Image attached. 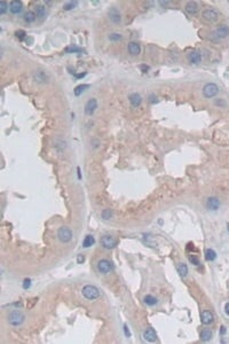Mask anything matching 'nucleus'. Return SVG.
Returning <instances> with one entry per match:
<instances>
[{
  "label": "nucleus",
  "mask_w": 229,
  "mask_h": 344,
  "mask_svg": "<svg viewBox=\"0 0 229 344\" xmlns=\"http://www.w3.org/2000/svg\"><path fill=\"white\" fill-rule=\"evenodd\" d=\"M25 320V315L21 312V311H13L8 315V322L14 327H19L24 322Z\"/></svg>",
  "instance_id": "nucleus-1"
},
{
  "label": "nucleus",
  "mask_w": 229,
  "mask_h": 344,
  "mask_svg": "<svg viewBox=\"0 0 229 344\" xmlns=\"http://www.w3.org/2000/svg\"><path fill=\"white\" fill-rule=\"evenodd\" d=\"M83 295L86 297L87 299L90 301H93V299H96L100 296V290L95 286H92V284H87L83 288Z\"/></svg>",
  "instance_id": "nucleus-2"
},
{
  "label": "nucleus",
  "mask_w": 229,
  "mask_h": 344,
  "mask_svg": "<svg viewBox=\"0 0 229 344\" xmlns=\"http://www.w3.org/2000/svg\"><path fill=\"white\" fill-rule=\"evenodd\" d=\"M219 93V87L217 84L214 83H207L203 87V95L207 99H212Z\"/></svg>",
  "instance_id": "nucleus-3"
},
{
  "label": "nucleus",
  "mask_w": 229,
  "mask_h": 344,
  "mask_svg": "<svg viewBox=\"0 0 229 344\" xmlns=\"http://www.w3.org/2000/svg\"><path fill=\"white\" fill-rule=\"evenodd\" d=\"M57 238L60 240L62 243H68V242L71 241L72 239V232L70 228L65 226H62L57 232Z\"/></svg>",
  "instance_id": "nucleus-4"
},
{
  "label": "nucleus",
  "mask_w": 229,
  "mask_h": 344,
  "mask_svg": "<svg viewBox=\"0 0 229 344\" xmlns=\"http://www.w3.org/2000/svg\"><path fill=\"white\" fill-rule=\"evenodd\" d=\"M202 17L209 22H215L219 19V13L213 8H206L202 11Z\"/></svg>",
  "instance_id": "nucleus-5"
},
{
  "label": "nucleus",
  "mask_w": 229,
  "mask_h": 344,
  "mask_svg": "<svg viewBox=\"0 0 229 344\" xmlns=\"http://www.w3.org/2000/svg\"><path fill=\"white\" fill-rule=\"evenodd\" d=\"M98 270L99 272L103 273V274H108V273H110L113 270V265L108 259H101L98 263Z\"/></svg>",
  "instance_id": "nucleus-6"
},
{
  "label": "nucleus",
  "mask_w": 229,
  "mask_h": 344,
  "mask_svg": "<svg viewBox=\"0 0 229 344\" xmlns=\"http://www.w3.org/2000/svg\"><path fill=\"white\" fill-rule=\"evenodd\" d=\"M108 17H109L110 22H112L113 24H120L121 22V14L118 8L111 7L108 11Z\"/></svg>",
  "instance_id": "nucleus-7"
},
{
  "label": "nucleus",
  "mask_w": 229,
  "mask_h": 344,
  "mask_svg": "<svg viewBox=\"0 0 229 344\" xmlns=\"http://www.w3.org/2000/svg\"><path fill=\"white\" fill-rule=\"evenodd\" d=\"M101 243L105 249H113L117 246V240L111 235H104L101 239Z\"/></svg>",
  "instance_id": "nucleus-8"
},
{
  "label": "nucleus",
  "mask_w": 229,
  "mask_h": 344,
  "mask_svg": "<svg viewBox=\"0 0 229 344\" xmlns=\"http://www.w3.org/2000/svg\"><path fill=\"white\" fill-rule=\"evenodd\" d=\"M221 207V202L219 200L218 197H209L206 201V208L210 210V211H217L219 210V208Z\"/></svg>",
  "instance_id": "nucleus-9"
},
{
  "label": "nucleus",
  "mask_w": 229,
  "mask_h": 344,
  "mask_svg": "<svg viewBox=\"0 0 229 344\" xmlns=\"http://www.w3.org/2000/svg\"><path fill=\"white\" fill-rule=\"evenodd\" d=\"M98 109V101L96 99H90L85 105V114L87 116H92L95 110Z\"/></svg>",
  "instance_id": "nucleus-10"
},
{
  "label": "nucleus",
  "mask_w": 229,
  "mask_h": 344,
  "mask_svg": "<svg viewBox=\"0 0 229 344\" xmlns=\"http://www.w3.org/2000/svg\"><path fill=\"white\" fill-rule=\"evenodd\" d=\"M215 37L219 38V39H225L229 36V27L226 25V24H222L220 27L217 28V30L214 32Z\"/></svg>",
  "instance_id": "nucleus-11"
},
{
  "label": "nucleus",
  "mask_w": 229,
  "mask_h": 344,
  "mask_svg": "<svg viewBox=\"0 0 229 344\" xmlns=\"http://www.w3.org/2000/svg\"><path fill=\"white\" fill-rule=\"evenodd\" d=\"M187 59L190 63H192V65H198L199 62L202 61V55H200V53H199L198 51H192V52L188 53Z\"/></svg>",
  "instance_id": "nucleus-12"
},
{
  "label": "nucleus",
  "mask_w": 229,
  "mask_h": 344,
  "mask_svg": "<svg viewBox=\"0 0 229 344\" xmlns=\"http://www.w3.org/2000/svg\"><path fill=\"white\" fill-rule=\"evenodd\" d=\"M143 338L148 342H155L157 341V334L155 332L154 328H147L144 332H143Z\"/></svg>",
  "instance_id": "nucleus-13"
},
{
  "label": "nucleus",
  "mask_w": 229,
  "mask_h": 344,
  "mask_svg": "<svg viewBox=\"0 0 229 344\" xmlns=\"http://www.w3.org/2000/svg\"><path fill=\"white\" fill-rule=\"evenodd\" d=\"M23 9V5L21 1L19 0H13L11 4H9V11L13 13V14H20Z\"/></svg>",
  "instance_id": "nucleus-14"
},
{
  "label": "nucleus",
  "mask_w": 229,
  "mask_h": 344,
  "mask_svg": "<svg viewBox=\"0 0 229 344\" xmlns=\"http://www.w3.org/2000/svg\"><path fill=\"white\" fill-rule=\"evenodd\" d=\"M200 320H202V324H204V325H210L213 322L214 317L210 311H203L200 314Z\"/></svg>",
  "instance_id": "nucleus-15"
},
{
  "label": "nucleus",
  "mask_w": 229,
  "mask_h": 344,
  "mask_svg": "<svg viewBox=\"0 0 229 344\" xmlns=\"http://www.w3.org/2000/svg\"><path fill=\"white\" fill-rule=\"evenodd\" d=\"M128 99H130V102H131L132 107H134V108H138L142 103V98H141V95L139 93H132Z\"/></svg>",
  "instance_id": "nucleus-16"
},
{
  "label": "nucleus",
  "mask_w": 229,
  "mask_h": 344,
  "mask_svg": "<svg viewBox=\"0 0 229 344\" xmlns=\"http://www.w3.org/2000/svg\"><path fill=\"white\" fill-rule=\"evenodd\" d=\"M127 49L130 54H132V55H139L141 53V46H140V44H138L135 42H130L127 46Z\"/></svg>",
  "instance_id": "nucleus-17"
},
{
  "label": "nucleus",
  "mask_w": 229,
  "mask_h": 344,
  "mask_svg": "<svg viewBox=\"0 0 229 344\" xmlns=\"http://www.w3.org/2000/svg\"><path fill=\"white\" fill-rule=\"evenodd\" d=\"M199 7H198V4L196 2V1H189V2H187V5H186V11H187L188 14H190V15H195L196 13L198 11Z\"/></svg>",
  "instance_id": "nucleus-18"
},
{
  "label": "nucleus",
  "mask_w": 229,
  "mask_h": 344,
  "mask_svg": "<svg viewBox=\"0 0 229 344\" xmlns=\"http://www.w3.org/2000/svg\"><path fill=\"white\" fill-rule=\"evenodd\" d=\"M177 271L182 278H186L188 275V266L184 263H179L177 265Z\"/></svg>",
  "instance_id": "nucleus-19"
},
{
  "label": "nucleus",
  "mask_w": 229,
  "mask_h": 344,
  "mask_svg": "<svg viewBox=\"0 0 229 344\" xmlns=\"http://www.w3.org/2000/svg\"><path fill=\"white\" fill-rule=\"evenodd\" d=\"M143 302H144V304H147V305H149V306H154V305H156L157 304V298L156 297H154V296L151 295H147L144 298H143Z\"/></svg>",
  "instance_id": "nucleus-20"
},
{
  "label": "nucleus",
  "mask_w": 229,
  "mask_h": 344,
  "mask_svg": "<svg viewBox=\"0 0 229 344\" xmlns=\"http://www.w3.org/2000/svg\"><path fill=\"white\" fill-rule=\"evenodd\" d=\"M36 15L38 16V17H40V19H44L46 16V8L42 6V5H37L36 6Z\"/></svg>",
  "instance_id": "nucleus-21"
},
{
  "label": "nucleus",
  "mask_w": 229,
  "mask_h": 344,
  "mask_svg": "<svg viewBox=\"0 0 229 344\" xmlns=\"http://www.w3.org/2000/svg\"><path fill=\"white\" fill-rule=\"evenodd\" d=\"M212 338V332L210 329H203L202 333H200V340L204 341V342H207Z\"/></svg>",
  "instance_id": "nucleus-22"
},
{
  "label": "nucleus",
  "mask_w": 229,
  "mask_h": 344,
  "mask_svg": "<svg viewBox=\"0 0 229 344\" xmlns=\"http://www.w3.org/2000/svg\"><path fill=\"white\" fill-rule=\"evenodd\" d=\"M36 17H37V15H36V13H34V11H29L28 13H25V14H24V21H25L26 23H32V22H34Z\"/></svg>",
  "instance_id": "nucleus-23"
},
{
  "label": "nucleus",
  "mask_w": 229,
  "mask_h": 344,
  "mask_svg": "<svg viewBox=\"0 0 229 344\" xmlns=\"http://www.w3.org/2000/svg\"><path fill=\"white\" fill-rule=\"evenodd\" d=\"M88 87H90V85H87V84H81V85H78V86L75 88L73 93H75L76 96H79V95L81 94L84 91H86Z\"/></svg>",
  "instance_id": "nucleus-24"
},
{
  "label": "nucleus",
  "mask_w": 229,
  "mask_h": 344,
  "mask_svg": "<svg viewBox=\"0 0 229 344\" xmlns=\"http://www.w3.org/2000/svg\"><path fill=\"white\" fill-rule=\"evenodd\" d=\"M94 242H95V239H94L93 235H87L86 238L84 239L83 241V247H85V248H88V247L93 246Z\"/></svg>",
  "instance_id": "nucleus-25"
},
{
  "label": "nucleus",
  "mask_w": 229,
  "mask_h": 344,
  "mask_svg": "<svg viewBox=\"0 0 229 344\" xmlns=\"http://www.w3.org/2000/svg\"><path fill=\"white\" fill-rule=\"evenodd\" d=\"M205 258H206V261H212L217 258V253H215V251L213 249H207L205 251Z\"/></svg>",
  "instance_id": "nucleus-26"
},
{
  "label": "nucleus",
  "mask_w": 229,
  "mask_h": 344,
  "mask_svg": "<svg viewBox=\"0 0 229 344\" xmlns=\"http://www.w3.org/2000/svg\"><path fill=\"white\" fill-rule=\"evenodd\" d=\"M65 52H67V53H81L83 49L79 48V47H77V46H75V45H71V46H68V47L65 48Z\"/></svg>",
  "instance_id": "nucleus-27"
},
{
  "label": "nucleus",
  "mask_w": 229,
  "mask_h": 344,
  "mask_svg": "<svg viewBox=\"0 0 229 344\" xmlns=\"http://www.w3.org/2000/svg\"><path fill=\"white\" fill-rule=\"evenodd\" d=\"M101 216H102V218H103L104 220H109V219H111V218H112V211H111L110 209H105V210H103V211H102Z\"/></svg>",
  "instance_id": "nucleus-28"
},
{
  "label": "nucleus",
  "mask_w": 229,
  "mask_h": 344,
  "mask_svg": "<svg viewBox=\"0 0 229 344\" xmlns=\"http://www.w3.org/2000/svg\"><path fill=\"white\" fill-rule=\"evenodd\" d=\"M77 5H78V1H69L67 4H64L63 8L64 11H71V9L77 7Z\"/></svg>",
  "instance_id": "nucleus-29"
},
{
  "label": "nucleus",
  "mask_w": 229,
  "mask_h": 344,
  "mask_svg": "<svg viewBox=\"0 0 229 344\" xmlns=\"http://www.w3.org/2000/svg\"><path fill=\"white\" fill-rule=\"evenodd\" d=\"M34 79L36 82H46V75L42 71H38L34 74Z\"/></svg>",
  "instance_id": "nucleus-30"
},
{
  "label": "nucleus",
  "mask_w": 229,
  "mask_h": 344,
  "mask_svg": "<svg viewBox=\"0 0 229 344\" xmlns=\"http://www.w3.org/2000/svg\"><path fill=\"white\" fill-rule=\"evenodd\" d=\"M121 38H123L121 34L115 32V34H111L109 36V40H111V42H119V40H121Z\"/></svg>",
  "instance_id": "nucleus-31"
},
{
  "label": "nucleus",
  "mask_w": 229,
  "mask_h": 344,
  "mask_svg": "<svg viewBox=\"0 0 229 344\" xmlns=\"http://www.w3.org/2000/svg\"><path fill=\"white\" fill-rule=\"evenodd\" d=\"M7 8H9L7 2H6V1H1V2H0V14L4 15L5 13L7 11Z\"/></svg>",
  "instance_id": "nucleus-32"
},
{
  "label": "nucleus",
  "mask_w": 229,
  "mask_h": 344,
  "mask_svg": "<svg viewBox=\"0 0 229 344\" xmlns=\"http://www.w3.org/2000/svg\"><path fill=\"white\" fill-rule=\"evenodd\" d=\"M189 261H192L194 265H196V266H198L199 265V259L196 257V256H190V257H189Z\"/></svg>",
  "instance_id": "nucleus-33"
},
{
  "label": "nucleus",
  "mask_w": 229,
  "mask_h": 344,
  "mask_svg": "<svg viewBox=\"0 0 229 344\" xmlns=\"http://www.w3.org/2000/svg\"><path fill=\"white\" fill-rule=\"evenodd\" d=\"M16 37L17 38H20V39H23V38L25 37V31H23V30H19V31H16Z\"/></svg>",
  "instance_id": "nucleus-34"
},
{
  "label": "nucleus",
  "mask_w": 229,
  "mask_h": 344,
  "mask_svg": "<svg viewBox=\"0 0 229 344\" xmlns=\"http://www.w3.org/2000/svg\"><path fill=\"white\" fill-rule=\"evenodd\" d=\"M30 286H31V280L30 279H25L24 281H23V288H24V289L30 288Z\"/></svg>",
  "instance_id": "nucleus-35"
},
{
  "label": "nucleus",
  "mask_w": 229,
  "mask_h": 344,
  "mask_svg": "<svg viewBox=\"0 0 229 344\" xmlns=\"http://www.w3.org/2000/svg\"><path fill=\"white\" fill-rule=\"evenodd\" d=\"M215 105H217V106H221V107H226V106H227L226 101H225V100H222V99H221V100H219V99H218V100L215 101Z\"/></svg>",
  "instance_id": "nucleus-36"
},
{
  "label": "nucleus",
  "mask_w": 229,
  "mask_h": 344,
  "mask_svg": "<svg viewBox=\"0 0 229 344\" xmlns=\"http://www.w3.org/2000/svg\"><path fill=\"white\" fill-rule=\"evenodd\" d=\"M84 261H85V257H84L83 255H78V258H77V261H78V264H81V263H84Z\"/></svg>",
  "instance_id": "nucleus-37"
},
{
  "label": "nucleus",
  "mask_w": 229,
  "mask_h": 344,
  "mask_svg": "<svg viewBox=\"0 0 229 344\" xmlns=\"http://www.w3.org/2000/svg\"><path fill=\"white\" fill-rule=\"evenodd\" d=\"M124 330H125V335L127 337H131V333H130V329H128V327L126 325L124 326Z\"/></svg>",
  "instance_id": "nucleus-38"
},
{
  "label": "nucleus",
  "mask_w": 229,
  "mask_h": 344,
  "mask_svg": "<svg viewBox=\"0 0 229 344\" xmlns=\"http://www.w3.org/2000/svg\"><path fill=\"white\" fill-rule=\"evenodd\" d=\"M225 312H226V314H227V315H228V317H229V303H227V304H226V306H225Z\"/></svg>",
  "instance_id": "nucleus-39"
},
{
  "label": "nucleus",
  "mask_w": 229,
  "mask_h": 344,
  "mask_svg": "<svg viewBox=\"0 0 229 344\" xmlns=\"http://www.w3.org/2000/svg\"><path fill=\"white\" fill-rule=\"evenodd\" d=\"M141 69L143 70V72H146L148 69H149V67H147V65H141Z\"/></svg>",
  "instance_id": "nucleus-40"
},
{
  "label": "nucleus",
  "mask_w": 229,
  "mask_h": 344,
  "mask_svg": "<svg viewBox=\"0 0 229 344\" xmlns=\"http://www.w3.org/2000/svg\"><path fill=\"white\" fill-rule=\"evenodd\" d=\"M220 333H221V334H225L226 333V328L223 327V326L221 327V332H220Z\"/></svg>",
  "instance_id": "nucleus-41"
},
{
  "label": "nucleus",
  "mask_w": 229,
  "mask_h": 344,
  "mask_svg": "<svg viewBox=\"0 0 229 344\" xmlns=\"http://www.w3.org/2000/svg\"><path fill=\"white\" fill-rule=\"evenodd\" d=\"M228 231H229V224H228Z\"/></svg>",
  "instance_id": "nucleus-42"
}]
</instances>
